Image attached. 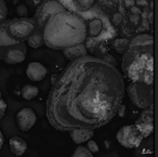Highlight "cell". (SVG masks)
Here are the masks:
<instances>
[{
  "mask_svg": "<svg viewBox=\"0 0 158 157\" xmlns=\"http://www.w3.org/2000/svg\"><path fill=\"white\" fill-rule=\"evenodd\" d=\"M125 91V78L114 64L87 54L70 61L52 83L47 118L59 131L99 129L119 113Z\"/></svg>",
  "mask_w": 158,
  "mask_h": 157,
  "instance_id": "obj_1",
  "label": "cell"
},
{
  "mask_svg": "<svg viewBox=\"0 0 158 157\" xmlns=\"http://www.w3.org/2000/svg\"><path fill=\"white\" fill-rule=\"evenodd\" d=\"M44 45L52 50H63L84 44L87 38V25L78 15L63 11L50 16L42 29Z\"/></svg>",
  "mask_w": 158,
  "mask_h": 157,
  "instance_id": "obj_2",
  "label": "cell"
},
{
  "mask_svg": "<svg viewBox=\"0 0 158 157\" xmlns=\"http://www.w3.org/2000/svg\"><path fill=\"white\" fill-rule=\"evenodd\" d=\"M123 73L131 81L153 85L154 83V39L148 34H142L129 41L123 53Z\"/></svg>",
  "mask_w": 158,
  "mask_h": 157,
  "instance_id": "obj_3",
  "label": "cell"
},
{
  "mask_svg": "<svg viewBox=\"0 0 158 157\" xmlns=\"http://www.w3.org/2000/svg\"><path fill=\"white\" fill-rule=\"evenodd\" d=\"M3 25L8 35L16 44L24 42L35 29V21L33 18H16L6 20Z\"/></svg>",
  "mask_w": 158,
  "mask_h": 157,
  "instance_id": "obj_4",
  "label": "cell"
},
{
  "mask_svg": "<svg viewBox=\"0 0 158 157\" xmlns=\"http://www.w3.org/2000/svg\"><path fill=\"white\" fill-rule=\"evenodd\" d=\"M127 93L129 95L130 101L139 108L144 109L153 105V85L140 83V81H131L127 87Z\"/></svg>",
  "mask_w": 158,
  "mask_h": 157,
  "instance_id": "obj_5",
  "label": "cell"
},
{
  "mask_svg": "<svg viewBox=\"0 0 158 157\" xmlns=\"http://www.w3.org/2000/svg\"><path fill=\"white\" fill-rule=\"evenodd\" d=\"M63 11H66V9L64 8V6L62 3H60L56 0L44 1L42 5H40L37 8V10L35 12V15L33 18L34 21H35V29L36 31L42 32L44 24H46V22L49 20L50 16Z\"/></svg>",
  "mask_w": 158,
  "mask_h": 157,
  "instance_id": "obj_6",
  "label": "cell"
},
{
  "mask_svg": "<svg viewBox=\"0 0 158 157\" xmlns=\"http://www.w3.org/2000/svg\"><path fill=\"white\" fill-rule=\"evenodd\" d=\"M116 139L118 143L123 147L136 148L141 145L144 138L134 125H127L119 129L116 134Z\"/></svg>",
  "mask_w": 158,
  "mask_h": 157,
  "instance_id": "obj_7",
  "label": "cell"
},
{
  "mask_svg": "<svg viewBox=\"0 0 158 157\" xmlns=\"http://www.w3.org/2000/svg\"><path fill=\"white\" fill-rule=\"evenodd\" d=\"M134 126L139 129L143 138H147L154 131V109L153 105L142 109V113L139 115L138 119L134 122Z\"/></svg>",
  "mask_w": 158,
  "mask_h": 157,
  "instance_id": "obj_8",
  "label": "cell"
},
{
  "mask_svg": "<svg viewBox=\"0 0 158 157\" xmlns=\"http://www.w3.org/2000/svg\"><path fill=\"white\" fill-rule=\"evenodd\" d=\"M16 125L21 131H29L34 127L37 120L36 113L29 107H24L16 113Z\"/></svg>",
  "mask_w": 158,
  "mask_h": 157,
  "instance_id": "obj_9",
  "label": "cell"
},
{
  "mask_svg": "<svg viewBox=\"0 0 158 157\" xmlns=\"http://www.w3.org/2000/svg\"><path fill=\"white\" fill-rule=\"evenodd\" d=\"M26 59V47L24 42L11 47L3 57V61L9 65L20 64Z\"/></svg>",
  "mask_w": 158,
  "mask_h": 157,
  "instance_id": "obj_10",
  "label": "cell"
},
{
  "mask_svg": "<svg viewBox=\"0 0 158 157\" xmlns=\"http://www.w3.org/2000/svg\"><path fill=\"white\" fill-rule=\"evenodd\" d=\"M48 75V70L39 62H31L26 68V76L31 81H41Z\"/></svg>",
  "mask_w": 158,
  "mask_h": 157,
  "instance_id": "obj_11",
  "label": "cell"
},
{
  "mask_svg": "<svg viewBox=\"0 0 158 157\" xmlns=\"http://www.w3.org/2000/svg\"><path fill=\"white\" fill-rule=\"evenodd\" d=\"M68 132H69L70 139L77 145H82V143L91 140L93 138V135H94V130L89 128L73 129V130L68 131Z\"/></svg>",
  "mask_w": 158,
  "mask_h": 157,
  "instance_id": "obj_12",
  "label": "cell"
},
{
  "mask_svg": "<svg viewBox=\"0 0 158 157\" xmlns=\"http://www.w3.org/2000/svg\"><path fill=\"white\" fill-rule=\"evenodd\" d=\"M62 52H63L64 57H65L69 62L88 54V50H87L86 46H85L84 44L76 45V46H73V47H68V48L63 49Z\"/></svg>",
  "mask_w": 158,
  "mask_h": 157,
  "instance_id": "obj_13",
  "label": "cell"
},
{
  "mask_svg": "<svg viewBox=\"0 0 158 157\" xmlns=\"http://www.w3.org/2000/svg\"><path fill=\"white\" fill-rule=\"evenodd\" d=\"M9 147L12 154L15 156H22L27 151V143L23 138L14 135L9 140Z\"/></svg>",
  "mask_w": 158,
  "mask_h": 157,
  "instance_id": "obj_14",
  "label": "cell"
},
{
  "mask_svg": "<svg viewBox=\"0 0 158 157\" xmlns=\"http://www.w3.org/2000/svg\"><path fill=\"white\" fill-rule=\"evenodd\" d=\"M25 41L27 42L29 47L34 49H38L40 47L44 46V36H42V32H39V31H36L34 29V32L28 36Z\"/></svg>",
  "mask_w": 158,
  "mask_h": 157,
  "instance_id": "obj_15",
  "label": "cell"
},
{
  "mask_svg": "<svg viewBox=\"0 0 158 157\" xmlns=\"http://www.w3.org/2000/svg\"><path fill=\"white\" fill-rule=\"evenodd\" d=\"M15 45H19V44H16V42L14 41L13 39H11V37L8 35L3 23L0 24V47H1V48H7V47H12V46H15Z\"/></svg>",
  "mask_w": 158,
  "mask_h": 157,
  "instance_id": "obj_16",
  "label": "cell"
},
{
  "mask_svg": "<svg viewBox=\"0 0 158 157\" xmlns=\"http://www.w3.org/2000/svg\"><path fill=\"white\" fill-rule=\"evenodd\" d=\"M21 94H22L23 99H25L27 101H31L39 94V89H38V87H36L34 85H25L22 88Z\"/></svg>",
  "mask_w": 158,
  "mask_h": 157,
  "instance_id": "obj_17",
  "label": "cell"
},
{
  "mask_svg": "<svg viewBox=\"0 0 158 157\" xmlns=\"http://www.w3.org/2000/svg\"><path fill=\"white\" fill-rule=\"evenodd\" d=\"M102 27H103V25H102L101 20H99V19H93V20H91L90 23H89V34H90L91 36L99 35Z\"/></svg>",
  "mask_w": 158,
  "mask_h": 157,
  "instance_id": "obj_18",
  "label": "cell"
},
{
  "mask_svg": "<svg viewBox=\"0 0 158 157\" xmlns=\"http://www.w3.org/2000/svg\"><path fill=\"white\" fill-rule=\"evenodd\" d=\"M129 41L130 40L126 39V38H118V39L115 40L114 44H113V48H114V50H116V52L123 54L126 51V49L128 48Z\"/></svg>",
  "mask_w": 158,
  "mask_h": 157,
  "instance_id": "obj_19",
  "label": "cell"
},
{
  "mask_svg": "<svg viewBox=\"0 0 158 157\" xmlns=\"http://www.w3.org/2000/svg\"><path fill=\"white\" fill-rule=\"evenodd\" d=\"M70 157H94L92 153H90L87 150L86 146L84 145H78L75 148L74 153L72 154Z\"/></svg>",
  "mask_w": 158,
  "mask_h": 157,
  "instance_id": "obj_20",
  "label": "cell"
},
{
  "mask_svg": "<svg viewBox=\"0 0 158 157\" xmlns=\"http://www.w3.org/2000/svg\"><path fill=\"white\" fill-rule=\"evenodd\" d=\"M8 18V7L5 0H0V24H2Z\"/></svg>",
  "mask_w": 158,
  "mask_h": 157,
  "instance_id": "obj_21",
  "label": "cell"
},
{
  "mask_svg": "<svg viewBox=\"0 0 158 157\" xmlns=\"http://www.w3.org/2000/svg\"><path fill=\"white\" fill-rule=\"evenodd\" d=\"M75 3L81 10H88L92 7L94 0H74Z\"/></svg>",
  "mask_w": 158,
  "mask_h": 157,
  "instance_id": "obj_22",
  "label": "cell"
},
{
  "mask_svg": "<svg viewBox=\"0 0 158 157\" xmlns=\"http://www.w3.org/2000/svg\"><path fill=\"white\" fill-rule=\"evenodd\" d=\"M86 147H87V150H88L90 153H92V154L99 152V145H98L97 142L93 141V140H89V141H87Z\"/></svg>",
  "mask_w": 158,
  "mask_h": 157,
  "instance_id": "obj_23",
  "label": "cell"
},
{
  "mask_svg": "<svg viewBox=\"0 0 158 157\" xmlns=\"http://www.w3.org/2000/svg\"><path fill=\"white\" fill-rule=\"evenodd\" d=\"M16 13L20 18H26L27 13H28V10H27V7L25 5H20L16 8Z\"/></svg>",
  "mask_w": 158,
  "mask_h": 157,
  "instance_id": "obj_24",
  "label": "cell"
},
{
  "mask_svg": "<svg viewBox=\"0 0 158 157\" xmlns=\"http://www.w3.org/2000/svg\"><path fill=\"white\" fill-rule=\"evenodd\" d=\"M6 111H7V103H6V101L2 99V94L0 92V119L5 116Z\"/></svg>",
  "mask_w": 158,
  "mask_h": 157,
  "instance_id": "obj_25",
  "label": "cell"
},
{
  "mask_svg": "<svg viewBox=\"0 0 158 157\" xmlns=\"http://www.w3.org/2000/svg\"><path fill=\"white\" fill-rule=\"evenodd\" d=\"M3 142H5V138H3L2 132H1V130H0V148L2 147V145H3Z\"/></svg>",
  "mask_w": 158,
  "mask_h": 157,
  "instance_id": "obj_26",
  "label": "cell"
},
{
  "mask_svg": "<svg viewBox=\"0 0 158 157\" xmlns=\"http://www.w3.org/2000/svg\"><path fill=\"white\" fill-rule=\"evenodd\" d=\"M44 1H53V0H44Z\"/></svg>",
  "mask_w": 158,
  "mask_h": 157,
  "instance_id": "obj_27",
  "label": "cell"
}]
</instances>
